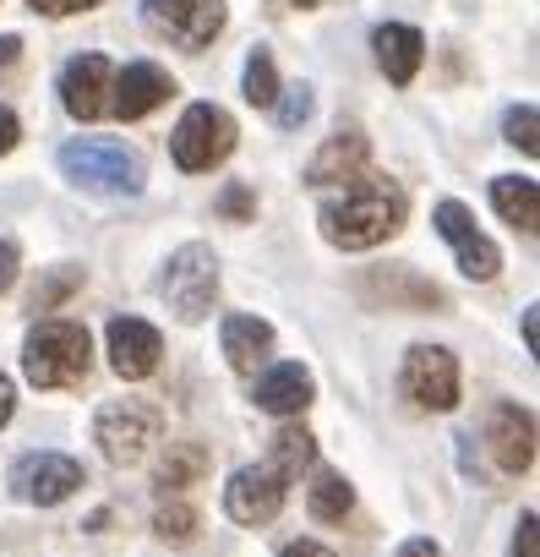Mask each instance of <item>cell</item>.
Masks as SVG:
<instances>
[{
    "label": "cell",
    "mask_w": 540,
    "mask_h": 557,
    "mask_svg": "<svg viewBox=\"0 0 540 557\" xmlns=\"http://www.w3.org/2000/svg\"><path fill=\"white\" fill-rule=\"evenodd\" d=\"M159 356H164V339H159L153 323H142V318H115L110 323V367H115V377L142 383V377H153Z\"/></svg>",
    "instance_id": "cell-15"
},
{
    "label": "cell",
    "mask_w": 540,
    "mask_h": 557,
    "mask_svg": "<svg viewBox=\"0 0 540 557\" xmlns=\"http://www.w3.org/2000/svg\"><path fill=\"white\" fill-rule=\"evenodd\" d=\"M404 394L420 405V410H453L459 405V361L453 350L442 345H415L404 356V372H399Z\"/></svg>",
    "instance_id": "cell-8"
},
{
    "label": "cell",
    "mask_w": 540,
    "mask_h": 557,
    "mask_svg": "<svg viewBox=\"0 0 540 557\" xmlns=\"http://www.w3.org/2000/svg\"><path fill=\"white\" fill-rule=\"evenodd\" d=\"M17 137H23V121H17L7 104H0V159H7V153L17 148Z\"/></svg>",
    "instance_id": "cell-33"
},
{
    "label": "cell",
    "mask_w": 540,
    "mask_h": 557,
    "mask_svg": "<svg viewBox=\"0 0 540 557\" xmlns=\"http://www.w3.org/2000/svg\"><path fill=\"white\" fill-rule=\"evenodd\" d=\"M274 99H279V72H274V55H267V50H251V55H246V104H256V110H274Z\"/></svg>",
    "instance_id": "cell-24"
},
{
    "label": "cell",
    "mask_w": 540,
    "mask_h": 557,
    "mask_svg": "<svg viewBox=\"0 0 540 557\" xmlns=\"http://www.w3.org/2000/svg\"><path fill=\"white\" fill-rule=\"evenodd\" d=\"M372 50H377V66L388 72V83H415V72H420V61H426V39H420V28H410V23H382L377 34H372Z\"/></svg>",
    "instance_id": "cell-17"
},
{
    "label": "cell",
    "mask_w": 540,
    "mask_h": 557,
    "mask_svg": "<svg viewBox=\"0 0 540 557\" xmlns=\"http://www.w3.org/2000/svg\"><path fill=\"white\" fill-rule=\"evenodd\" d=\"M93 367V339L72 318H39L23 345V372L34 388H77Z\"/></svg>",
    "instance_id": "cell-2"
},
{
    "label": "cell",
    "mask_w": 540,
    "mask_h": 557,
    "mask_svg": "<svg viewBox=\"0 0 540 557\" xmlns=\"http://www.w3.org/2000/svg\"><path fill=\"white\" fill-rule=\"evenodd\" d=\"M12 410H17V394H12V383H7V372H0V426L12 421Z\"/></svg>",
    "instance_id": "cell-36"
},
{
    "label": "cell",
    "mask_w": 540,
    "mask_h": 557,
    "mask_svg": "<svg viewBox=\"0 0 540 557\" xmlns=\"http://www.w3.org/2000/svg\"><path fill=\"white\" fill-rule=\"evenodd\" d=\"M218 213H229V219H251V213H256V197H251L246 186H229V191L218 197Z\"/></svg>",
    "instance_id": "cell-31"
},
{
    "label": "cell",
    "mask_w": 540,
    "mask_h": 557,
    "mask_svg": "<svg viewBox=\"0 0 540 557\" xmlns=\"http://www.w3.org/2000/svg\"><path fill=\"white\" fill-rule=\"evenodd\" d=\"M17 55H23V39L17 34H0V66H12Z\"/></svg>",
    "instance_id": "cell-38"
},
{
    "label": "cell",
    "mask_w": 540,
    "mask_h": 557,
    "mask_svg": "<svg viewBox=\"0 0 540 557\" xmlns=\"http://www.w3.org/2000/svg\"><path fill=\"white\" fill-rule=\"evenodd\" d=\"M317 459V443H312V432L306 426H285L279 437H274V459H267V465H274L285 481H301V470Z\"/></svg>",
    "instance_id": "cell-21"
},
{
    "label": "cell",
    "mask_w": 540,
    "mask_h": 557,
    "mask_svg": "<svg viewBox=\"0 0 540 557\" xmlns=\"http://www.w3.org/2000/svg\"><path fill=\"white\" fill-rule=\"evenodd\" d=\"M153 437H159V410H153V405H137V399L104 405L99 421H93V443L104 448L110 465H137Z\"/></svg>",
    "instance_id": "cell-7"
},
{
    "label": "cell",
    "mask_w": 540,
    "mask_h": 557,
    "mask_svg": "<svg viewBox=\"0 0 540 557\" xmlns=\"http://www.w3.org/2000/svg\"><path fill=\"white\" fill-rule=\"evenodd\" d=\"M159 296L169 301V312L180 323H202L213 312V301H218V257L208 246H197V240L180 246L164 262V273H159Z\"/></svg>",
    "instance_id": "cell-4"
},
{
    "label": "cell",
    "mask_w": 540,
    "mask_h": 557,
    "mask_svg": "<svg viewBox=\"0 0 540 557\" xmlns=\"http://www.w3.org/2000/svg\"><path fill=\"white\" fill-rule=\"evenodd\" d=\"M404 213H410V202H404V191L388 181V175H350V186L339 191V197H328L323 202V235L334 240V246H344V251H366V246H382L388 235H399V224H404Z\"/></svg>",
    "instance_id": "cell-1"
},
{
    "label": "cell",
    "mask_w": 540,
    "mask_h": 557,
    "mask_svg": "<svg viewBox=\"0 0 540 557\" xmlns=\"http://www.w3.org/2000/svg\"><path fill=\"white\" fill-rule=\"evenodd\" d=\"M115 99H110V115H121V121H142V115H153L169 94H175V77L164 72V66H153V61H131L126 72H115V88H110Z\"/></svg>",
    "instance_id": "cell-14"
},
{
    "label": "cell",
    "mask_w": 540,
    "mask_h": 557,
    "mask_svg": "<svg viewBox=\"0 0 540 557\" xmlns=\"http://www.w3.org/2000/svg\"><path fill=\"white\" fill-rule=\"evenodd\" d=\"M285 99H274V115H279V126H301L306 115H312V88L306 83H296V88H279Z\"/></svg>",
    "instance_id": "cell-29"
},
{
    "label": "cell",
    "mask_w": 540,
    "mask_h": 557,
    "mask_svg": "<svg viewBox=\"0 0 540 557\" xmlns=\"http://www.w3.org/2000/svg\"><path fill=\"white\" fill-rule=\"evenodd\" d=\"M372 290L388 296V301H410V307H442V290L426 285V278H415L410 268H393V273H377Z\"/></svg>",
    "instance_id": "cell-22"
},
{
    "label": "cell",
    "mask_w": 540,
    "mask_h": 557,
    "mask_svg": "<svg viewBox=\"0 0 540 557\" xmlns=\"http://www.w3.org/2000/svg\"><path fill=\"white\" fill-rule=\"evenodd\" d=\"M153 524H159L164 541H191V535H197V513H191L186 503H164V508L153 513Z\"/></svg>",
    "instance_id": "cell-27"
},
{
    "label": "cell",
    "mask_w": 540,
    "mask_h": 557,
    "mask_svg": "<svg viewBox=\"0 0 540 557\" xmlns=\"http://www.w3.org/2000/svg\"><path fill=\"white\" fill-rule=\"evenodd\" d=\"M77 285H83V268H61V273H50L45 285L34 290V312H50V307H55L66 290H77Z\"/></svg>",
    "instance_id": "cell-28"
},
{
    "label": "cell",
    "mask_w": 540,
    "mask_h": 557,
    "mask_svg": "<svg viewBox=\"0 0 540 557\" xmlns=\"http://www.w3.org/2000/svg\"><path fill=\"white\" fill-rule=\"evenodd\" d=\"M83 486V465L72 454H23L12 465V492L23 503H39V508H55L66 503L72 492Z\"/></svg>",
    "instance_id": "cell-10"
},
{
    "label": "cell",
    "mask_w": 540,
    "mask_h": 557,
    "mask_svg": "<svg viewBox=\"0 0 540 557\" xmlns=\"http://www.w3.org/2000/svg\"><path fill=\"white\" fill-rule=\"evenodd\" d=\"M110 88H115V66L104 55H72L61 72V104L72 121L110 115Z\"/></svg>",
    "instance_id": "cell-12"
},
{
    "label": "cell",
    "mask_w": 540,
    "mask_h": 557,
    "mask_svg": "<svg viewBox=\"0 0 540 557\" xmlns=\"http://www.w3.org/2000/svg\"><path fill=\"white\" fill-rule=\"evenodd\" d=\"M142 17L159 39L180 50H208L224 28V0H142Z\"/></svg>",
    "instance_id": "cell-6"
},
{
    "label": "cell",
    "mask_w": 540,
    "mask_h": 557,
    "mask_svg": "<svg viewBox=\"0 0 540 557\" xmlns=\"http://www.w3.org/2000/svg\"><path fill=\"white\" fill-rule=\"evenodd\" d=\"M513 557H540V546H535V513H524V519H518V535H513Z\"/></svg>",
    "instance_id": "cell-32"
},
{
    "label": "cell",
    "mask_w": 540,
    "mask_h": 557,
    "mask_svg": "<svg viewBox=\"0 0 540 557\" xmlns=\"http://www.w3.org/2000/svg\"><path fill=\"white\" fill-rule=\"evenodd\" d=\"M169 153H175V164H180L186 175L213 170V164H224V159L235 153V121H229L218 104H191V110L180 115V126L169 132Z\"/></svg>",
    "instance_id": "cell-5"
},
{
    "label": "cell",
    "mask_w": 540,
    "mask_h": 557,
    "mask_svg": "<svg viewBox=\"0 0 540 557\" xmlns=\"http://www.w3.org/2000/svg\"><path fill=\"white\" fill-rule=\"evenodd\" d=\"M202 465H208V459H202V448H197V443H180V448L164 459L159 486H164V492H169V486H186V481H197V475H202Z\"/></svg>",
    "instance_id": "cell-25"
},
{
    "label": "cell",
    "mask_w": 540,
    "mask_h": 557,
    "mask_svg": "<svg viewBox=\"0 0 540 557\" xmlns=\"http://www.w3.org/2000/svg\"><path fill=\"white\" fill-rule=\"evenodd\" d=\"M431 219H437V235L459 251V268H464L469 278H480V285H486V278H497L502 251L475 230V219H469V208H464V202H453V197H448V202H437V213H431Z\"/></svg>",
    "instance_id": "cell-11"
},
{
    "label": "cell",
    "mask_w": 540,
    "mask_h": 557,
    "mask_svg": "<svg viewBox=\"0 0 540 557\" xmlns=\"http://www.w3.org/2000/svg\"><path fill=\"white\" fill-rule=\"evenodd\" d=\"M366 170V137L350 126V132H334L328 143H323V153L306 164V181L312 186H328V181H350V175H361Z\"/></svg>",
    "instance_id": "cell-19"
},
{
    "label": "cell",
    "mask_w": 540,
    "mask_h": 557,
    "mask_svg": "<svg viewBox=\"0 0 540 557\" xmlns=\"http://www.w3.org/2000/svg\"><path fill=\"white\" fill-rule=\"evenodd\" d=\"M312 394H317V383H312V372L296 367V361H285V367H274V372H262L256 388H251L256 410H267V416H301V410L312 405Z\"/></svg>",
    "instance_id": "cell-16"
},
{
    "label": "cell",
    "mask_w": 540,
    "mask_h": 557,
    "mask_svg": "<svg viewBox=\"0 0 540 557\" xmlns=\"http://www.w3.org/2000/svg\"><path fill=\"white\" fill-rule=\"evenodd\" d=\"M224 356H229V367L235 372H256L267 356H274V329H267L262 318H224Z\"/></svg>",
    "instance_id": "cell-18"
},
{
    "label": "cell",
    "mask_w": 540,
    "mask_h": 557,
    "mask_svg": "<svg viewBox=\"0 0 540 557\" xmlns=\"http://www.w3.org/2000/svg\"><path fill=\"white\" fill-rule=\"evenodd\" d=\"M12 278H17V246L0 240V290H12Z\"/></svg>",
    "instance_id": "cell-34"
},
{
    "label": "cell",
    "mask_w": 540,
    "mask_h": 557,
    "mask_svg": "<svg viewBox=\"0 0 540 557\" xmlns=\"http://www.w3.org/2000/svg\"><path fill=\"white\" fill-rule=\"evenodd\" d=\"M502 132H507V143H513V148L540 153V121H535V104H513V110H507V121H502Z\"/></svg>",
    "instance_id": "cell-26"
},
{
    "label": "cell",
    "mask_w": 540,
    "mask_h": 557,
    "mask_svg": "<svg viewBox=\"0 0 540 557\" xmlns=\"http://www.w3.org/2000/svg\"><path fill=\"white\" fill-rule=\"evenodd\" d=\"M285 492H290V481H285L274 465H246V470H235L229 486H224V513H229L235 524H267V519H279Z\"/></svg>",
    "instance_id": "cell-9"
},
{
    "label": "cell",
    "mask_w": 540,
    "mask_h": 557,
    "mask_svg": "<svg viewBox=\"0 0 540 557\" xmlns=\"http://www.w3.org/2000/svg\"><path fill=\"white\" fill-rule=\"evenodd\" d=\"M61 170L72 186L88 191H110V197H137L142 191V159L126 143H104V137H77L61 148Z\"/></svg>",
    "instance_id": "cell-3"
},
{
    "label": "cell",
    "mask_w": 540,
    "mask_h": 557,
    "mask_svg": "<svg viewBox=\"0 0 540 557\" xmlns=\"http://www.w3.org/2000/svg\"><path fill=\"white\" fill-rule=\"evenodd\" d=\"M39 17H77V12H93L99 0H28Z\"/></svg>",
    "instance_id": "cell-30"
},
{
    "label": "cell",
    "mask_w": 540,
    "mask_h": 557,
    "mask_svg": "<svg viewBox=\"0 0 540 557\" xmlns=\"http://www.w3.org/2000/svg\"><path fill=\"white\" fill-rule=\"evenodd\" d=\"M306 503H312V513H317V519H344V513L355 508V492H350V481H344V475L317 470V475H312V486H306Z\"/></svg>",
    "instance_id": "cell-23"
},
{
    "label": "cell",
    "mask_w": 540,
    "mask_h": 557,
    "mask_svg": "<svg viewBox=\"0 0 540 557\" xmlns=\"http://www.w3.org/2000/svg\"><path fill=\"white\" fill-rule=\"evenodd\" d=\"M285 557H334L328 546H317V541H290L285 546Z\"/></svg>",
    "instance_id": "cell-37"
},
{
    "label": "cell",
    "mask_w": 540,
    "mask_h": 557,
    "mask_svg": "<svg viewBox=\"0 0 540 557\" xmlns=\"http://www.w3.org/2000/svg\"><path fill=\"white\" fill-rule=\"evenodd\" d=\"M486 448L502 475H524L535 465V416L518 405H491L486 416Z\"/></svg>",
    "instance_id": "cell-13"
},
{
    "label": "cell",
    "mask_w": 540,
    "mask_h": 557,
    "mask_svg": "<svg viewBox=\"0 0 540 557\" xmlns=\"http://www.w3.org/2000/svg\"><path fill=\"white\" fill-rule=\"evenodd\" d=\"M491 202H497V213H502L513 230H524V235L540 230V186H535L529 175H497V181H491Z\"/></svg>",
    "instance_id": "cell-20"
},
{
    "label": "cell",
    "mask_w": 540,
    "mask_h": 557,
    "mask_svg": "<svg viewBox=\"0 0 540 557\" xmlns=\"http://www.w3.org/2000/svg\"><path fill=\"white\" fill-rule=\"evenodd\" d=\"M393 557H442V546H437V541H426V535H415V541H404Z\"/></svg>",
    "instance_id": "cell-35"
}]
</instances>
